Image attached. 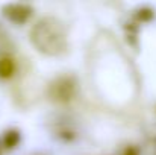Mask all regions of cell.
Returning a JSON list of instances; mask_svg holds the SVG:
<instances>
[{
  "label": "cell",
  "instance_id": "2",
  "mask_svg": "<svg viewBox=\"0 0 156 155\" xmlns=\"http://www.w3.org/2000/svg\"><path fill=\"white\" fill-rule=\"evenodd\" d=\"M73 93H74V82L67 78L58 79L52 85L53 99H56V101H61V102L70 101L73 98Z\"/></svg>",
  "mask_w": 156,
  "mask_h": 155
},
{
  "label": "cell",
  "instance_id": "3",
  "mask_svg": "<svg viewBox=\"0 0 156 155\" xmlns=\"http://www.w3.org/2000/svg\"><path fill=\"white\" fill-rule=\"evenodd\" d=\"M3 14L14 23H24L32 15V8L27 5H8L3 8Z\"/></svg>",
  "mask_w": 156,
  "mask_h": 155
},
{
  "label": "cell",
  "instance_id": "1",
  "mask_svg": "<svg viewBox=\"0 0 156 155\" xmlns=\"http://www.w3.org/2000/svg\"><path fill=\"white\" fill-rule=\"evenodd\" d=\"M30 41L37 47V50L56 56L67 49V32L64 24L58 18L46 17L32 28Z\"/></svg>",
  "mask_w": 156,
  "mask_h": 155
},
{
  "label": "cell",
  "instance_id": "4",
  "mask_svg": "<svg viewBox=\"0 0 156 155\" xmlns=\"http://www.w3.org/2000/svg\"><path fill=\"white\" fill-rule=\"evenodd\" d=\"M12 73H14V62L9 58H2L0 59V76L9 78Z\"/></svg>",
  "mask_w": 156,
  "mask_h": 155
}]
</instances>
